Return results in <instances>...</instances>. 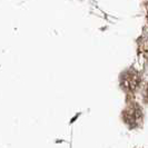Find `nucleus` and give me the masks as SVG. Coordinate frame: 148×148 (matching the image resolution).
<instances>
[{
	"instance_id": "f03ea898",
	"label": "nucleus",
	"mask_w": 148,
	"mask_h": 148,
	"mask_svg": "<svg viewBox=\"0 0 148 148\" xmlns=\"http://www.w3.org/2000/svg\"><path fill=\"white\" fill-rule=\"evenodd\" d=\"M139 84V78H138V75L135 71H129L126 73L124 76V79H123V85L125 86V88L128 90H135L136 87L138 86Z\"/></svg>"
},
{
	"instance_id": "7ed1b4c3",
	"label": "nucleus",
	"mask_w": 148,
	"mask_h": 148,
	"mask_svg": "<svg viewBox=\"0 0 148 148\" xmlns=\"http://www.w3.org/2000/svg\"><path fill=\"white\" fill-rule=\"evenodd\" d=\"M146 98H147V101H148V87H147V94H146Z\"/></svg>"
},
{
	"instance_id": "f257e3e1",
	"label": "nucleus",
	"mask_w": 148,
	"mask_h": 148,
	"mask_svg": "<svg viewBox=\"0 0 148 148\" xmlns=\"http://www.w3.org/2000/svg\"><path fill=\"white\" fill-rule=\"evenodd\" d=\"M124 119L130 127H136L140 124L143 119V112L138 105L130 106L125 112H124Z\"/></svg>"
}]
</instances>
